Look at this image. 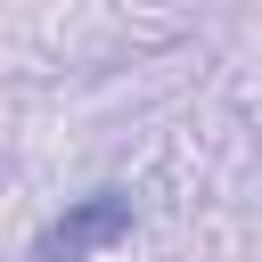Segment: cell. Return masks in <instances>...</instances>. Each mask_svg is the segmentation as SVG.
Listing matches in <instances>:
<instances>
[{
    "instance_id": "6da1fadb",
    "label": "cell",
    "mask_w": 262,
    "mask_h": 262,
    "mask_svg": "<svg viewBox=\"0 0 262 262\" xmlns=\"http://www.w3.org/2000/svg\"><path fill=\"white\" fill-rule=\"evenodd\" d=\"M131 237V196L123 188H90V196H74L41 237H33V262H90V254H106V246H123Z\"/></svg>"
}]
</instances>
